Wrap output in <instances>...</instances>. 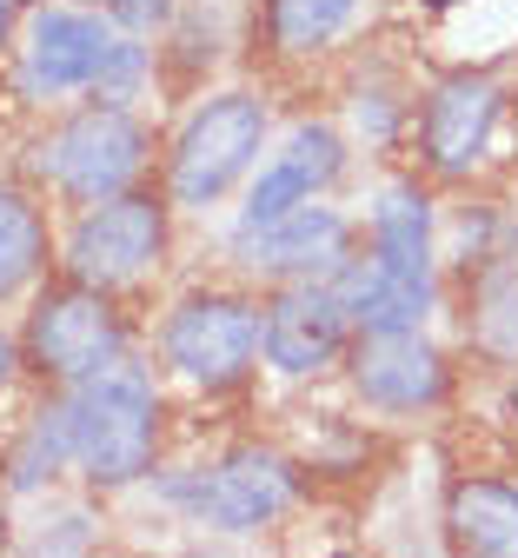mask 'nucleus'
I'll return each instance as SVG.
<instances>
[{"instance_id":"nucleus-1","label":"nucleus","mask_w":518,"mask_h":558,"mask_svg":"<svg viewBox=\"0 0 518 558\" xmlns=\"http://www.w3.org/2000/svg\"><path fill=\"white\" fill-rule=\"evenodd\" d=\"M60 399H67V426H73V472L87 485L127 493V485L160 472L167 399H160V379L133 353L87 373L81 386H60Z\"/></svg>"},{"instance_id":"nucleus-2","label":"nucleus","mask_w":518,"mask_h":558,"mask_svg":"<svg viewBox=\"0 0 518 558\" xmlns=\"http://www.w3.org/2000/svg\"><path fill=\"white\" fill-rule=\"evenodd\" d=\"M146 160H154V133L140 126V113L127 100H100V94L81 100L73 113H60L34 147V173L67 206H94V199L140 186Z\"/></svg>"},{"instance_id":"nucleus-3","label":"nucleus","mask_w":518,"mask_h":558,"mask_svg":"<svg viewBox=\"0 0 518 558\" xmlns=\"http://www.w3.org/2000/svg\"><path fill=\"white\" fill-rule=\"evenodd\" d=\"M160 499L206 525V532H227V538H253L266 525H279L292 506H300V465L279 459L273 446H227L206 465L167 472L160 478Z\"/></svg>"},{"instance_id":"nucleus-4","label":"nucleus","mask_w":518,"mask_h":558,"mask_svg":"<svg viewBox=\"0 0 518 558\" xmlns=\"http://www.w3.org/2000/svg\"><path fill=\"white\" fill-rule=\"evenodd\" d=\"M266 154V100L246 87L206 94L167 147V199L186 214H206L233 186H246V173Z\"/></svg>"},{"instance_id":"nucleus-5","label":"nucleus","mask_w":518,"mask_h":558,"mask_svg":"<svg viewBox=\"0 0 518 558\" xmlns=\"http://www.w3.org/2000/svg\"><path fill=\"white\" fill-rule=\"evenodd\" d=\"M167 246H173V199L154 186H127V193L94 199L73 214L60 266H67V279H87L100 293H127L146 272H160Z\"/></svg>"},{"instance_id":"nucleus-6","label":"nucleus","mask_w":518,"mask_h":558,"mask_svg":"<svg viewBox=\"0 0 518 558\" xmlns=\"http://www.w3.org/2000/svg\"><path fill=\"white\" fill-rule=\"evenodd\" d=\"M160 366L200 392H233L260 366V300L233 287H200L160 319Z\"/></svg>"},{"instance_id":"nucleus-7","label":"nucleus","mask_w":518,"mask_h":558,"mask_svg":"<svg viewBox=\"0 0 518 558\" xmlns=\"http://www.w3.org/2000/svg\"><path fill=\"white\" fill-rule=\"evenodd\" d=\"M120 353H127V319L113 293L87 287V279L47 287L21 326V366H34L47 386H81L87 373L113 366Z\"/></svg>"},{"instance_id":"nucleus-8","label":"nucleus","mask_w":518,"mask_h":558,"mask_svg":"<svg viewBox=\"0 0 518 558\" xmlns=\"http://www.w3.org/2000/svg\"><path fill=\"white\" fill-rule=\"evenodd\" d=\"M505 120V87L485 66H459L446 74L412 113V140H419V167L432 180H472L498 140Z\"/></svg>"},{"instance_id":"nucleus-9","label":"nucleus","mask_w":518,"mask_h":558,"mask_svg":"<svg viewBox=\"0 0 518 558\" xmlns=\"http://www.w3.org/2000/svg\"><path fill=\"white\" fill-rule=\"evenodd\" d=\"M352 319L333 293V279H279L260 306V360L279 379H320L346 360Z\"/></svg>"},{"instance_id":"nucleus-10","label":"nucleus","mask_w":518,"mask_h":558,"mask_svg":"<svg viewBox=\"0 0 518 558\" xmlns=\"http://www.w3.org/2000/svg\"><path fill=\"white\" fill-rule=\"evenodd\" d=\"M352 246H359V227L326 199H306L266 227H233V259L266 287H279V279H333L352 259Z\"/></svg>"},{"instance_id":"nucleus-11","label":"nucleus","mask_w":518,"mask_h":558,"mask_svg":"<svg viewBox=\"0 0 518 558\" xmlns=\"http://www.w3.org/2000/svg\"><path fill=\"white\" fill-rule=\"evenodd\" d=\"M113 47V21L87 14V8H60V0H40L27 14L21 34V87L34 100H67V94H94V74Z\"/></svg>"},{"instance_id":"nucleus-12","label":"nucleus","mask_w":518,"mask_h":558,"mask_svg":"<svg viewBox=\"0 0 518 558\" xmlns=\"http://www.w3.org/2000/svg\"><path fill=\"white\" fill-rule=\"evenodd\" d=\"M352 392L373 412L412 418V412L446 405L453 366L419 326H406V332H359V345H352Z\"/></svg>"},{"instance_id":"nucleus-13","label":"nucleus","mask_w":518,"mask_h":558,"mask_svg":"<svg viewBox=\"0 0 518 558\" xmlns=\"http://www.w3.org/2000/svg\"><path fill=\"white\" fill-rule=\"evenodd\" d=\"M339 173H346V133L326 126V120H300L286 133V147L260 173H246L240 227H266V220L292 214V206H306V199H326Z\"/></svg>"},{"instance_id":"nucleus-14","label":"nucleus","mask_w":518,"mask_h":558,"mask_svg":"<svg viewBox=\"0 0 518 558\" xmlns=\"http://www.w3.org/2000/svg\"><path fill=\"white\" fill-rule=\"evenodd\" d=\"M333 293H339L352 332H406V326L432 319L438 272H406V266H386L365 246H352V259L333 272Z\"/></svg>"},{"instance_id":"nucleus-15","label":"nucleus","mask_w":518,"mask_h":558,"mask_svg":"<svg viewBox=\"0 0 518 558\" xmlns=\"http://www.w3.org/2000/svg\"><path fill=\"white\" fill-rule=\"evenodd\" d=\"M359 246L386 259V266H406V272H438V220H432V193L419 180H386L365 206V227H359Z\"/></svg>"},{"instance_id":"nucleus-16","label":"nucleus","mask_w":518,"mask_h":558,"mask_svg":"<svg viewBox=\"0 0 518 558\" xmlns=\"http://www.w3.org/2000/svg\"><path fill=\"white\" fill-rule=\"evenodd\" d=\"M446 538L472 558H518V485L466 472L446 493Z\"/></svg>"},{"instance_id":"nucleus-17","label":"nucleus","mask_w":518,"mask_h":558,"mask_svg":"<svg viewBox=\"0 0 518 558\" xmlns=\"http://www.w3.org/2000/svg\"><path fill=\"white\" fill-rule=\"evenodd\" d=\"M53 266V227L47 206L27 186H0V306L40 287V272Z\"/></svg>"},{"instance_id":"nucleus-18","label":"nucleus","mask_w":518,"mask_h":558,"mask_svg":"<svg viewBox=\"0 0 518 558\" xmlns=\"http://www.w3.org/2000/svg\"><path fill=\"white\" fill-rule=\"evenodd\" d=\"M466 339L472 353L498 373L518 366V259L479 266L472 272V306H466Z\"/></svg>"},{"instance_id":"nucleus-19","label":"nucleus","mask_w":518,"mask_h":558,"mask_svg":"<svg viewBox=\"0 0 518 558\" xmlns=\"http://www.w3.org/2000/svg\"><path fill=\"white\" fill-rule=\"evenodd\" d=\"M365 0H266V47L286 60H313L352 34Z\"/></svg>"},{"instance_id":"nucleus-20","label":"nucleus","mask_w":518,"mask_h":558,"mask_svg":"<svg viewBox=\"0 0 518 558\" xmlns=\"http://www.w3.org/2000/svg\"><path fill=\"white\" fill-rule=\"evenodd\" d=\"M60 472H73V426H67V399H47L27 418L21 446L8 452V493H40Z\"/></svg>"},{"instance_id":"nucleus-21","label":"nucleus","mask_w":518,"mask_h":558,"mask_svg":"<svg viewBox=\"0 0 518 558\" xmlns=\"http://www.w3.org/2000/svg\"><path fill=\"white\" fill-rule=\"evenodd\" d=\"M146 81H154V47H146L140 34H120V27H113V47H107V60H100V74H94V94L133 107Z\"/></svg>"},{"instance_id":"nucleus-22","label":"nucleus","mask_w":518,"mask_h":558,"mask_svg":"<svg viewBox=\"0 0 518 558\" xmlns=\"http://www.w3.org/2000/svg\"><path fill=\"white\" fill-rule=\"evenodd\" d=\"M173 8H180V0H100V14L120 27V34H160L167 21H173Z\"/></svg>"},{"instance_id":"nucleus-23","label":"nucleus","mask_w":518,"mask_h":558,"mask_svg":"<svg viewBox=\"0 0 518 558\" xmlns=\"http://www.w3.org/2000/svg\"><path fill=\"white\" fill-rule=\"evenodd\" d=\"M14 373H21V339H14L8 326H0V392L14 386Z\"/></svg>"},{"instance_id":"nucleus-24","label":"nucleus","mask_w":518,"mask_h":558,"mask_svg":"<svg viewBox=\"0 0 518 558\" xmlns=\"http://www.w3.org/2000/svg\"><path fill=\"white\" fill-rule=\"evenodd\" d=\"M14 14H21V8H14V0H0V53H8V47H14Z\"/></svg>"},{"instance_id":"nucleus-25","label":"nucleus","mask_w":518,"mask_h":558,"mask_svg":"<svg viewBox=\"0 0 518 558\" xmlns=\"http://www.w3.org/2000/svg\"><path fill=\"white\" fill-rule=\"evenodd\" d=\"M505 412H511V426H518V366H511V386H505Z\"/></svg>"},{"instance_id":"nucleus-26","label":"nucleus","mask_w":518,"mask_h":558,"mask_svg":"<svg viewBox=\"0 0 518 558\" xmlns=\"http://www.w3.org/2000/svg\"><path fill=\"white\" fill-rule=\"evenodd\" d=\"M419 8H432V14H453V8H466V0H419Z\"/></svg>"},{"instance_id":"nucleus-27","label":"nucleus","mask_w":518,"mask_h":558,"mask_svg":"<svg viewBox=\"0 0 518 558\" xmlns=\"http://www.w3.org/2000/svg\"><path fill=\"white\" fill-rule=\"evenodd\" d=\"M14 8H40V0H14Z\"/></svg>"}]
</instances>
